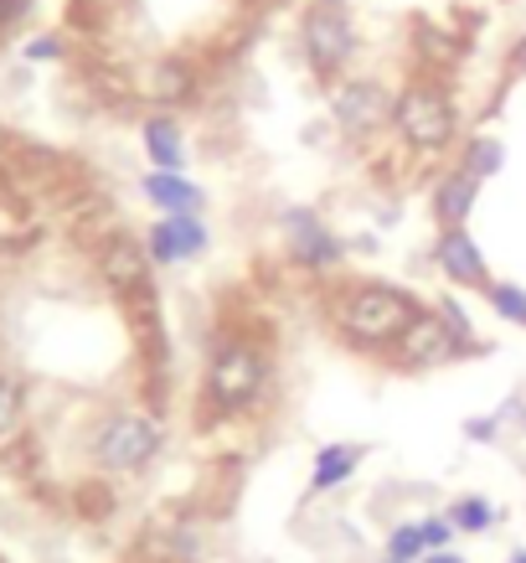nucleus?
<instances>
[{
  "mask_svg": "<svg viewBox=\"0 0 526 563\" xmlns=\"http://www.w3.org/2000/svg\"><path fill=\"white\" fill-rule=\"evenodd\" d=\"M289 0H63L68 73L109 109H191Z\"/></svg>",
  "mask_w": 526,
  "mask_h": 563,
  "instance_id": "1",
  "label": "nucleus"
},
{
  "mask_svg": "<svg viewBox=\"0 0 526 563\" xmlns=\"http://www.w3.org/2000/svg\"><path fill=\"white\" fill-rule=\"evenodd\" d=\"M413 321H418V306L392 285H357V290L340 295L336 306V325L357 346H388L392 352Z\"/></svg>",
  "mask_w": 526,
  "mask_h": 563,
  "instance_id": "2",
  "label": "nucleus"
},
{
  "mask_svg": "<svg viewBox=\"0 0 526 563\" xmlns=\"http://www.w3.org/2000/svg\"><path fill=\"white\" fill-rule=\"evenodd\" d=\"M269 383V357L254 342H222L206 362V409L212 413H238L248 409Z\"/></svg>",
  "mask_w": 526,
  "mask_h": 563,
  "instance_id": "3",
  "label": "nucleus"
},
{
  "mask_svg": "<svg viewBox=\"0 0 526 563\" xmlns=\"http://www.w3.org/2000/svg\"><path fill=\"white\" fill-rule=\"evenodd\" d=\"M465 336L470 331H459L449 316H434V310H418V321L407 325L403 336H398V346H392V357H398V367H407V373H424V367H444V362H455L459 352H465Z\"/></svg>",
  "mask_w": 526,
  "mask_h": 563,
  "instance_id": "4",
  "label": "nucleus"
},
{
  "mask_svg": "<svg viewBox=\"0 0 526 563\" xmlns=\"http://www.w3.org/2000/svg\"><path fill=\"white\" fill-rule=\"evenodd\" d=\"M93 450H99L103 471H145L155 461V450H160V429L145 413H109Z\"/></svg>",
  "mask_w": 526,
  "mask_h": 563,
  "instance_id": "5",
  "label": "nucleus"
},
{
  "mask_svg": "<svg viewBox=\"0 0 526 563\" xmlns=\"http://www.w3.org/2000/svg\"><path fill=\"white\" fill-rule=\"evenodd\" d=\"M439 269L455 279V285H470V290H485L491 285V269H485V254H480V243L465 233V228H444L439 233Z\"/></svg>",
  "mask_w": 526,
  "mask_h": 563,
  "instance_id": "6",
  "label": "nucleus"
},
{
  "mask_svg": "<svg viewBox=\"0 0 526 563\" xmlns=\"http://www.w3.org/2000/svg\"><path fill=\"white\" fill-rule=\"evenodd\" d=\"M361 450L357 444H325L321 455H315V476H310V492H331V486H340V481L357 471Z\"/></svg>",
  "mask_w": 526,
  "mask_h": 563,
  "instance_id": "7",
  "label": "nucleus"
},
{
  "mask_svg": "<svg viewBox=\"0 0 526 563\" xmlns=\"http://www.w3.org/2000/svg\"><path fill=\"white\" fill-rule=\"evenodd\" d=\"M485 295H491V310L501 321L526 325V290L522 285H485Z\"/></svg>",
  "mask_w": 526,
  "mask_h": 563,
  "instance_id": "8",
  "label": "nucleus"
},
{
  "mask_svg": "<svg viewBox=\"0 0 526 563\" xmlns=\"http://www.w3.org/2000/svg\"><path fill=\"white\" fill-rule=\"evenodd\" d=\"M21 424V377H11L0 367V440Z\"/></svg>",
  "mask_w": 526,
  "mask_h": 563,
  "instance_id": "9",
  "label": "nucleus"
},
{
  "mask_svg": "<svg viewBox=\"0 0 526 563\" xmlns=\"http://www.w3.org/2000/svg\"><path fill=\"white\" fill-rule=\"evenodd\" d=\"M449 522H455V528H465V532H485L495 522V512L480 501V496H465L455 512H449Z\"/></svg>",
  "mask_w": 526,
  "mask_h": 563,
  "instance_id": "10",
  "label": "nucleus"
},
{
  "mask_svg": "<svg viewBox=\"0 0 526 563\" xmlns=\"http://www.w3.org/2000/svg\"><path fill=\"white\" fill-rule=\"evenodd\" d=\"M428 548H424V532H418V522L413 528H398L388 538V559H398V563H413V559H424Z\"/></svg>",
  "mask_w": 526,
  "mask_h": 563,
  "instance_id": "11",
  "label": "nucleus"
},
{
  "mask_svg": "<svg viewBox=\"0 0 526 563\" xmlns=\"http://www.w3.org/2000/svg\"><path fill=\"white\" fill-rule=\"evenodd\" d=\"M32 11H36V0H0V47L32 21Z\"/></svg>",
  "mask_w": 526,
  "mask_h": 563,
  "instance_id": "12",
  "label": "nucleus"
},
{
  "mask_svg": "<svg viewBox=\"0 0 526 563\" xmlns=\"http://www.w3.org/2000/svg\"><path fill=\"white\" fill-rule=\"evenodd\" d=\"M418 532H424L428 553H439V548H449V538H455V522H449V517H428V522H418Z\"/></svg>",
  "mask_w": 526,
  "mask_h": 563,
  "instance_id": "13",
  "label": "nucleus"
},
{
  "mask_svg": "<svg viewBox=\"0 0 526 563\" xmlns=\"http://www.w3.org/2000/svg\"><path fill=\"white\" fill-rule=\"evenodd\" d=\"M506 63H511V73H516V78H526V36H516V42H511Z\"/></svg>",
  "mask_w": 526,
  "mask_h": 563,
  "instance_id": "14",
  "label": "nucleus"
},
{
  "mask_svg": "<svg viewBox=\"0 0 526 563\" xmlns=\"http://www.w3.org/2000/svg\"><path fill=\"white\" fill-rule=\"evenodd\" d=\"M418 563H465V559H459V553H449V548H439V553H424Z\"/></svg>",
  "mask_w": 526,
  "mask_h": 563,
  "instance_id": "15",
  "label": "nucleus"
},
{
  "mask_svg": "<svg viewBox=\"0 0 526 563\" xmlns=\"http://www.w3.org/2000/svg\"><path fill=\"white\" fill-rule=\"evenodd\" d=\"M511 563H526V553H516V559H511Z\"/></svg>",
  "mask_w": 526,
  "mask_h": 563,
  "instance_id": "16",
  "label": "nucleus"
},
{
  "mask_svg": "<svg viewBox=\"0 0 526 563\" xmlns=\"http://www.w3.org/2000/svg\"><path fill=\"white\" fill-rule=\"evenodd\" d=\"M388 563H398V559H388Z\"/></svg>",
  "mask_w": 526,
  "mask_h": 563,
  "instance_id": "17",
  "label": "nucleus"
}]
</instances>
